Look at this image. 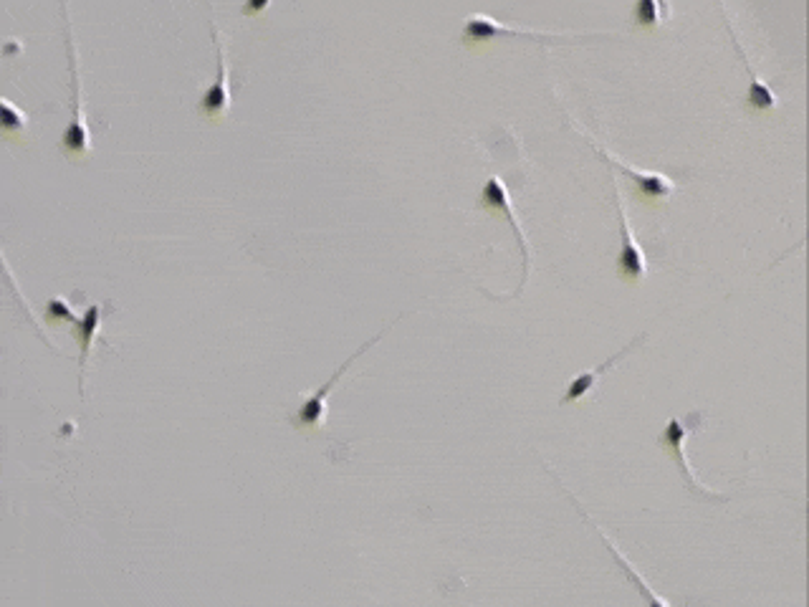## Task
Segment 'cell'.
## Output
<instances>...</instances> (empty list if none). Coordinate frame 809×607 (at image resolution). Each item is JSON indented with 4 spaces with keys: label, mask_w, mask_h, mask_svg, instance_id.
<instances>
[{
    "label": "cell",
    "mask_w": 809,
    "mask_h": 607,
    "mask_svg": "<svg viewBox=\"0 0 809 607\" xmlns=\"http://www.w3.org/2000/svg\"><path fill=\"white\" fill-rule=\"evenodd\" d=\"M703 423H706V415H703L701 410H691L686 418H670L668 425H665V430L658 436V446L663 448L668 456L676 458L678 471H681L683 481H686V486L691 489V494H696L698 499H703V501H729V496L726 494H716V491H711V489H703V486L693 479L691 466H688L686 453H683V446H686L688 436L696 433V430H701Z\"/></svg>",
    "instance_id": "cell-1"
},
{
    "label": "cell",
    "mask_w": 809,
    "mask_h": 607,
    "mask_svg": "<svg viewBox=\"0 0 809 607\" xmlns=\"http://www.w3.org/2000/svg\"><path fill=\"white\" fill-rule=\"evenodd\" d=\"M387 329H390V327H387ZM387 329H385V332H387ZM385 332L375 334V337H372L370 342H365V344H362V347H359V350L354 352V355L349 357V360L344 362V365L339 367L337 372H334V375H332V380H329L327 385H324V387H319L317 393L311 395L309 400H304V405H301V408L296 410V413H291V418H289V420H291V425H294L296 430H317L319 425H322L324 420H327V398H329V393H332V387L337 385V382H339V377H342L344 372L349 370V365H352V362L357 360L359 355H365V352L370 350L372 344H377V342H380L382 337H385Z\"/></svg>",
    "instance_id": "cell-2"
},
{
    "label": "cell",
    "mask_w": 809,
    "mask_h": 607,
    "mask_svg": "<svg viewBox=\"0 0 809 607\" xmlns=\"http://www.w3.org/2000/svg\"><path fill=\"white\" fill-rule=\"evenodd\" d=\"M66 49H69V69H71V107H74V117H71L69 127H66L64 137H61V147H64L66 155L76 157V160H84L89 155V129H86L84 114H81V99H79V66H76V49L74 41H71V26H66Z\"/></svg>",
    "instance_id": "cell-3"
},
{
    "label": "cell",
    "mask_w": 809,
    "mask_h": 607,
    "mask_svg": "<svg viewBox=\"0 0 809 607\" xmlns=\"http://www.w3.org/2000/svg\"><path fill=\"white\" fill-rule=\"evenodd\" d=\"M496 36H519V38H531V41L539 43H549V41H574V36H544V33H534V31H516V28L501 26L496 18L486 16V13H473V16L466 18V26L461 31V43L466 46H473V43H483V41H493Z\"/></svg>",
    "instance_id": "cell-4"
},
{
    "label": "cell",
    "mask_w": 809,
    "mask_h": 607,
    "mask_svg": "<svg viewBox=\"0 0 809 607\" xmlns=\"http://www.w3.org/2000/svg\"><path fill=\"white\" fill-rule=\"evenodd\" d=\"M210 33H213L215 51H218V76H215L213 84H210L208 89L203 92V97H200L198 114L200 117H208V119H220V117H226L228 107H231V89H228V61H226V49H223V41H220L215 23H210Z\"/></svg>",
    "instance_id": "cell-5"
},
{
    "label": "cell",
    "mask_w": 809,
    "mask_h": 607,
    "mask_svg": "<svg viewBox=\"0 0 809 607\" xmlns=\"http://www.w3.org/2000/svg\"><path fill=\"white\" fill-rule=\"evenodd\" d=\"M612 193H615V205H617V218H620V253H617V274H620L622 281H635L643 279L645 274V256L640 251V246L635 243L633 233H630V226H627V215L625 208H622V198L617 185H612Z\"/></svg>",
    "instance_id": "cell-6"
},
{
    "label": "cell",
    "mask_w": 809,
    "mask_h": 607,
    "mask_svg": "<svg viewBox=\"0 0 809 607\" xmlns=\"http://www.w3.org/2000/svg\"><path fill=\"white\" fill-rule=\"evenodd\" d=\"M595 152L602 157V160L610 162L615 170H620L622 175H627V178L633 180L635 188H638V193H640V198H645V200L668 198V195L673 193V188H676V183H673L670 178H665V175H643V172L633 170V167H627L625 162L617 160V157H612L610 152L600 150V147H595Z\"/></svg>",
    "instance_id": "cell-7"
},
{
    "label": "cell",
    "mask_w": 809,
    "mask_h": 607,
    "mask_svg": "<svg viewBox=\"0 0 809 607\" xmlns=\"http://www.w3.org/2000/svg\"><path fill=\"white\" fill-rule=\"evenodd\" d=\"M645 339H648V337H645V334H638V337H635L630 344H625V347H622V350L617 352V355H612L610 360L605 362V365H600V367H597V370H590V372H584V375L574 377V380L569 382L567 393H564L562 400H559V405H572V403H577V400H582L584 395L590 393L592 387H595V382L600 380L602 375H605V372H610L612 367H615L617 362L622 360V357H627L633 350H638V347L645 342Z\"/></svg>",
    "instance_id": "cell-8"
},
{
    "label": "cell",
    "mask_w": 809,
    "mask_h": 607,
    "mask_svg": "<svg viewBox=\"0 0 809 607\" xmlns=\"http://www.w3.org/2000/svg\"><path fill=\"white\" fill-rule=\"evenodd\" d=\"M476 203H478V208L501 210V213H506V215H509L511 226H514L516 236H519V246H521V251H524V261H526V264H529V248H526V236H524V233H521L519 221H516L514 210H511V205H509V190L504 188V183H501V180L496 178V175H493V178L488 180V183H486V188L481 190V195H478V200H476Z\"/></svg>",
    "instance_id": "cell-9"
},
{
    "label": "cell",
    "mask_w": 809,
    "mask_h": 607,
    "mask_svg": "<svg viewBox=\"0 0 809 607\" xmlns=\"http://www.w3.org/2000/svg\"><path fill=\"white\" fill-rule=\"evenodd\" d=\"M726 26H729V33H731V38H734L736 51H739V56H741V59H744L746 71H749V76H751V86H749V94H746V97H744V107H746V109H754V112H767V109H774V107H777V97H774L772 89H769V86L764 84V81H761L759 76H756L754 66L749 64V59H746L744 49H741V43L736 41L734 26H731L729 21H726Z\"/></svg>",
    "instance_id": "cell-10"
},
{
    "label": "cell",
    "mask_w": 809,
    "mask_h": 607,
    "mask_svg": "<svg viewBox=\"0 0 809 607\" xmlns=\"http://www.w3.org/2000/svg\"><path fill=\"white\" fill-rule=\"evenodd\" d=\"M99 324H102V307H99V304H92V307L86 309V312L74 322V337H76V342H79V350H81L79 352V367H81L79 385H84L86 360H89V352H92V342H94V334H97Z\"/></svg>",
    "instance_id": "cell-11"
},
{
    "label": "cell",
    "mask_w": 809,
    "mask_h": 607,
    "mask_svg": "<svg viewBox=\"0 0 809 607\" xmlns=\"http://www.w3.org/2000/svg\"><path fill=\"white\" fill-rule=\"evenodd\" d=\"M670 18V6H660L655 0H640L633 8V26L635 28H655Z\"/></svg>",
    "instance_id": "cell-12"
},
{
    "label": "cell",
    "mask_w": 809,
    "mask_h": 607,
    "mask_svg": "<svg viewBox=\"0 0 809 607\" xmlns=\"http://www.w3.org/2000/svg\"><path fill=\"white\" fill-rule=\"evenodd\" d=\"M0 117H3V132H6L8 137L23 135V129H26V124H28L26 114L18 112V109L13 107L8 99H3V104H0Z\"/></svg>",
    "instance_id": "cell-13"
},
{
    "label": "cell",
    "mask_w": 809,
    "mask_h": 607,
    "mask_svg": "<svg viewBox=\"0 0 809 607\" xmlns=\"http://www.w3.org/2000/svg\"><path fill=\"white\" fill-rule=\"evenodd\" d=\"M43 317H46V322L49 324L76 322L74 314H71V309H69V304H66L64 299H51L49 304H46V314H43Z\"/></svg>",
    "instance_id": "cell-14"
}]
</instances>
